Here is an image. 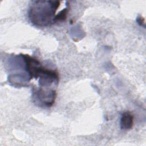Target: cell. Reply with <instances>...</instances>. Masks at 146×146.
<instances>
[{"label":"cell","instance_id":"cell-1","mask_svg":"<svg viewBox=\"0 0 146 146\" xmlns=\"http://www.w3.org/2000/svg\"><path fill=\"white\" fill-rule=\"evenodd\" d=\"M59 5V1H33L29 11V18L38 26L51 25L55 23V12Z\"/></svg>","mask_w":146,"mask_h":146},{"label":"cell","instance_id":"cell-2","mask_svg":"<svg viewBox=\"0 0 146 146\" xmlns=\"http://www.w3.org/2000/svg\"><path fill=\"white\" fill-rule=\"evenodd\" d=\"M120 127L123 129H129L132 128L133 124V116L132 114L128 111L122 113L120 119Z\"/></svg>","mask_w":146,"mask_h":146},{"label":"cell","instance_id":"cell-3","mask_svg":"<svg viewBox=\"0 0 146 146\" xmlns=\"http://www.w3.org/2000/svg\"><path fill=\"white\" fill-rule=\"evenodd\" d=\"M67 12H68L67 8H65V9H63L62 11H60L58 14H56L55 17V19H54L55 23L57 22L58 21H64L66 19Z\"/></svg>","mask_w":146,"mask_h":146},{"label":"cell","instance_id":"cell-4","mask_svg":"<svg viewBox=\"0 0 146 146\" xmlns=\"http://www.w3.org/2000/svg\"><path fill=\"white\" fill-rule=\"evenodd\" d=\"M136 21L137 23L141 26L145 27V23H144V19L141 17H138L136 19Z\"/></svg>","mask_w":146,"mask_h":146}]
</instances>
